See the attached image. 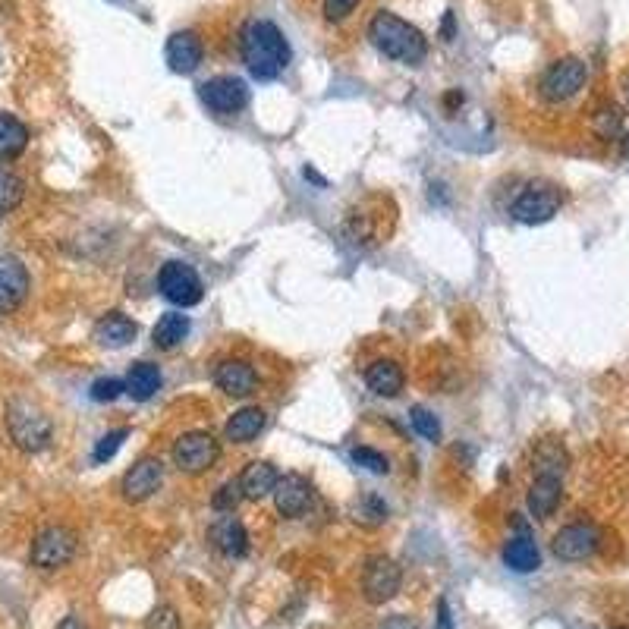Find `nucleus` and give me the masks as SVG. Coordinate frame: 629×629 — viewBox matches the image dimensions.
<instances>
[{"label":"nucleus","instance_id":"f257e3e1","mask_svg":"<svg viewBox=\"0 0 629 629\" xmlns=\"http://www.w3.org/2000/svg\"><path fill=\"white\" fill-rule=\"evenodd\" d=\"M240 51L255 79H277L293 57L287 35L271 19H249L240 32Z\"/></svg>","mask_w":629,"mask_h":629},{"label":"nucleus","instance_id":"f03ea898","mask_svg":"<svg viewBox=\"0 0 629 629\" xmlns=\"http://www.w3.org/2000/svg\"><path fill=\"white\" fill-rule=\"evenodd\" d=\"M368 38H372V45L384 57L406 63V67H419V63L428 57V38L422 35V29H416L390 10H378L372 16V23H368Z\"/></svg>","mask_w":629,"mask_h":629},{"label":"nucleus","instance_id":"7ed1b4c3","mask_svg":"<svg viewBox=\"0 0 629 629\" xmlns=\"http://www.w3.org/2000/svg\"><path fill=\"white\" fill-rule=\"evenodd\" d=\"M7 431L19 450L26 453H41L51 447L54 438V425L45 416V409L26 397H13L7 403Z\"/></svg>","mask_w":629,"mask_h":629},{"label":"nucleus","instance_id":"20e7f679","mask_svg":"<svg viewBox=\"0 0 629 629\" xmlns=\"http://www.w3.org/2000/svg\"><path fill=\"white\" fill-rule=\"evenodd\" d=\"M560 205H563V192L554 183L538 180V183H529L523 192L516 195V202L510 205V214H513V221L535 227V224L551 221L560 211Z\"/></svg>","mask_w":629,"mask_h":629},{"label":"nucleus","instance_id":"39448f33","mask_svg":"<svg viewBox=\"0 0 629 629\" xmlns=\"http://www.w3.org/2000/svg\"><path fill=\"white\" fill-rule=\"evenodd\" d=\"M76 548H79V538H76L73 529L48 526V529H41L35 535L29 560H32V567H38V570H60V567H67V563L76 557Z\"/></svg>","mask_w":629,"mask_h":629},{"label":"nucleus","instance_id":"423d86ee","mask_svg":"<svg viewBox=\"0 0 629 629\" xmlns=\"http://www.w3.org/2000/svg\"><path fill=\"white\" fill-rule=\"evenodd\" d=\"M158 287H161V296L167 302H173V306H180V309L199 306L202 296H205V284H202L199 271H195L192 265H186V262H167L158 271Z\"/></svg>","mask_w":629,"mask_h":629},{"label":"nucleus","instance_id":"0eeeda50","mask_svg":"<svg viewBox=\"0 0 629 629\" xmlns=\"http://www.w3.org/2000/svg\"><path fill=\"white\" fill-rule=\"evenodd\" d=\"M221 460V444L211 431H186L173 444V466L189 475H202Z\"/></svg>","mask_w":629,"mask_h":629},{"label":"nucleus","instance_id":"6e6552de","mask_svg":"<svg viewBox=\"0 0 629 629\" xmlns=\"http://www.w3.org/2000/svg\"><path fill=\"white\" fill-rule=\"evenodd\" d=\"M585 79H589V67H585L579 57H560L545 70L538 89L545 101L560 104V101H570L573 95H579Z\"/></svg>","mask_w":629,"mask_h":629},{"label":"nucleus","instance_id":"1a4fd4ad","mask_svg":"<svg viewBox=\"0 0 629 629\" xmlns=\"http://www.w3.org/2000/svg\"><path fill=\"white\" fill-rule=\"evenodd\" d=\"M199 98L211 114L233 117L249 104V85L240 76H214L199 85Z\"/></svg>","mask_w":629,"mask_h":629},{"label":"nucleus","instance_id":"9d476101","mask_svg":"<svg viewBox=\"0 0 629 629\" xmlns=\"http://www.w3.org/2000/svg\"><path fill=\"white\" fill-rule=\"evenodd\" d=\"M403 585V573L390 557H372L362 570V595L368 604L394 601Z\"/></svg>","mask_w":629,"mask_h":629},{"label":"nucleus","instance_id":"9b49d317","mask_svg":"<svg viewBox=\"0 0 629 629\" xmlns=\"http://www.w3.org/2000/svg\"><path fill=\"white\" fill-rule=\"evenodd\" d=\"M598 545H601L598 526H592V523H570V526H563L554 535L551 551L563 563H579V560H589L598 551Z\"/></svg>","mask_w":629,"mask_h":629},{"label":"nucleus","instance_id":"f8f14e48","mask_svg":"<svg viewBox=\"0 0 629 629\" xmlns=\"http://www.w3.org/2000/svg\"><path fill=\"white\" fill-rule=\"evenodd\" d=\"M161 482H164V463L158 457H142V460H136L133 466L126 469L123 482H120V491H123L126 501L142 504L161 488Z\"/></svg>","mask_w":629,"mask_h":629},{"label":"nucleus","instance_id":"ddd939ff","mask_svg":"<svg viewBox=\"0 0 629 629\" xmlns=\"http://www.w3.org/2000/svg\"><path fill=\"white\" fill-rule=\"evenodd\" d=\"M32 277L26 265L13 255H0V315H10L26 302Z\"/></svg>","mask_w":629,"mask_h":629},{"label":"nucleus","instance_id":"4468645a","mask_svg":"<svg viewBox=\"0 0 629 629\" xmlns=\"http://www.w3.org/2000/svg\"><path fill=\"white\" fill-rule=\"evenodd\" d=\"M164 57H167V67H170L173 73H180V76L195 73V70L202 67V57H205V45H202L199 32H192V29L173 32V35L167 38Z\"/></svg>","mask_w":629,"mask_h":629},{"label":"nucleus","instance_id":"2eb2a0df","mask_svg":"<svg viewBox=\"0 0 629 629\" xmlns=\"http://www.w3.org/2000/svg\"><path fill=\"white\" fill-rule=\"evenodd\" d=\"M312 504V485L306 475H299V472H290V475H280V482L274 488V507L280 516H287V519H296L309 510Z\"/></svg>","mask_w":629,"mask_h":629},{"label":"nucleus","instance_id":"dca6fc26","mask_svg":"<svg viewBox=\"0 0 629 629\" xmlns=\"http://www.w3.org/2000/svg\"><path fill=\"white\" fill-rule=\"evenodd\" d=\"M208 538H211V545L230 560H240L249 551V532L233 513H224V516L214 519L211 529H208Z\"/></svg>","mask_w":629,"mask_h":629},{"label":"nucleus","instance_id":"f3484780","mask_svg":"<svg viewBox=\"0 0 629 629\" xmlns=\"http://www.w3.org/2000/svg\"><path fill=\"white\" fill-rule=\"evenodd\" d=\"M214 384H218L227 397H249L258 387V375L246 359H224L214 368Z\"/></svg>","mask_w":629,"mask_h":629},{"label":"nucleus","instance_id":"a211bd4d","mask_svg":"<svg viewBox=\"0 0 629 629\" xmlns=\"http://www.w3.org/2000/svg\"><path fill=\"white\" fill-rule=\"evenodd\" d=\"M365 384H368V390H372L375 397L394 400V397H400V390L406 384V375H403L400 362H394V359H375L372 365L365 368Z\"/></svg>","mask_w":629,"mask_h":629},{"label":"nucleus","instance_id":"6ab92c4d","mask_svg":"<svg viewBox=\"0 0 629 629\" xmlns=\"http://www.w3.org/2000/svg\"><path fill=\"white\" fill-rule=\"evenodd\" d=\"M139 334V324L123 315V312H107L98 324H95V340L107 350H120V346H129Z\"/></svg>","mask_w":629,"mask_h":629},{"label":"nucleus","instance_id":"aec40b11","mask_svg":"<svg viewBox=\"0 0 629 629\" xmlns=\"http://www.w3.org/2000/svg\"><path fill=\"white\" fill-rule=\"evenodd\" d=\"M570 469V453L557 438H545L538 441L535 453H532V472L535 475H548V479H563Z\"/></svg>","mask_w":629,"mask_h":629},{"label":"nucleus","instance_id":"412c9836","mask_svg":"<svg viewBox=\"0 0 629 629\" xmlns=\"http://www.w3.org/2000/svg\"><path fill=\"white\" fill-rule=\"evenodd\" d=\"M563 501V479H548V475H535L529 488V513L535 519H551L554 510Z\"/></svg>","mask_w":629,"mask_h":629},{"label":"nucleus","instance_id":"4be33fe9","mask_svg":"<svg viewBox=\"0 0 629 629\" xmlns=\"http://www.w3.org/2000/svg\"><path fill=\"white\" fill-rule=\"evenodd\" d=\"M265 422H268L265 409L246 406V409L233 412V416L227 419V425H224V438H227L230 444H249V441H255V438L265 431Z\"/></svg>","mask_w":629,"mask_h":629},{"label":"nucleus","instance_id":"5701e85b","mask_svg":"<svg viewBox=\"0 0 629 629\" xmlns=\"http://www.w3.org/2000/svg\"><path fill=\"white\" fill-rule=\"evenodd\" d=\"M277 482H280V475L268 460H252L240 475V488H243L246 501H262V497L274 494Z\"/></svg>","mask_w":629,"mask_h":629},{"label":"nucleus","instance_id":"b1692460","mask_svg":"<svg viewBox=\"0 0 629 629\" xmlns=\"http://www.w3.org/2000/svg\"><path fill=\"white\" fill-rule=\"evenodd\" d=\"M161 390V368L158 365H151V362H136V365H129V372H126V394L145 403L151 400Z\"/></svg>","mask_w":629,"mask_h":629},{"label":"nucleus","instance_id":"393cba45","mask_svg":"<svg viewBox=\"0 0 629 629\" xmlns=\"http://www.w3.org/2000/svg\"><path fill=\"white\" fill-rule=\"evenodd\" d=\"M504 563L513 570V573H532L541 567V554H538V545L526 535L519 532L516 538H510L504 545Z\"/></svg>","mask_w":629,"mask_h":629},{"label":"nucleus","instance_id":"a878e982","mask_svg":"<svg viewBox=\"0 0 629 629\" xmlns=\"http://www.w3.org/2000/svg\"><path fill=\"white\" fill-rule=\"evenodd\" d=\"M29 145V129L23 120H16L13 114L0 111V161H13L26 151Z\"/></svg>","mask_w":629,"mask_h":629},{"label":"nucleus","instance_id":"bb28decb","mask_svg":"<svg viewBox=\"0 0 629 629\" xmlns=\"http://www.w3.org/2000/svg\"><path fill=\"white\" fill-rule=\"evenodd\" d=\"M186 337H189V318L180 312H164L155 328H151V343L158 350H177Z\"/></svg>","mask_w":629,"mask_h":629},{"label":"nucleus","instance_id":"cd10ccee","mask_svg":"<svg viewBox=\"0 0 629 629\" xmlns=\"http://www.w3.org/2000/svg\"><path fill=\"white\" fill-rule=\"evenodd\" d=\"M26 199V183L19 173H13L10 167H0V214L19 208V202Z\"/></svg>","mask_w":629,"mask_h":629},{"label":"nucleus","instance_id":"c85d7f7f","mask_svg":"<svg viewBox=\"0 0 629 629\" xmlns=\"http://www.w3.org/2000/svg\"><path fill=\"white\" fill-rule=\"evenodd\" d=\"M409 422H412V428H416L425 441H431V444H438V441H441V422L435 419V412H431V409H425V406H412V409H409Z\"/></svg>","mask_w":629,"mask_h":629},{"label":"nucleus","instance_id":"c756f323","mask_svg":"<svg viewBox=\"0 0 629 629\" xmlns=\"http://www.w3.org/2000/svg\"><path fill=\"white\" fill-rule=\"evenodd\" d=\"M240 501H243L240 479H230V482H224L218 491H214V497H211V507L218 510V513H233L236 507H240Z\"/></svg>","mask_w":629,"mask_h":629},{"label":"nucleus","instance_id":"7c9ffc66","mask_svg":"<svg viewBox=\"0 0 629 629\" xmlns=\"http://www.w3.org/2000/svg\"><path fill=\"white\" fill-rule=\"evenodd\" d=\"M350 457H353L356 466H362V469H368V472H375V475H387V472H390V460L384 457L381 450H375V447H353V450H350Z\"/></svg>","mask_w":629,"mask_h":629},{"label":"nucleus","instance_id":"2f4dec72","mask_svg":"<svg viewBox=\"0 0 629 629\" xmlns=\"http://www.w3.org/2000/svg\"><path fill=\"white\" fill-rule=\"evenodd\" d=\"M129 438V428H114V431H107V435L95 444L92 450V460L95 463H107V460H114L117 457V450L123 447V441Z\"/></svg>","mask_w":629,"mask_h":629},{"label":"nucleus","instance_id":"473e14b6","mask_svg":"<svg viewBox=\"0 0 629 629\" xmlns=\"http://www.w3.org/2000/svg\"><path fill=\"white\" fill-rule=\"evenodd\" d=\"M89 394H92L95 403H114L117 397L126 394V381H120V378H98V381L92 384Z\"/></svg>","mask_w":629,"mask_h":629},{"label":"nucleus","instance_id":"72a5a7b5","mask_svg":"<svg viewBox=\"0 0 629 629\" xmlns=\"http://www.w3.org/2000/svg\"><path fill=\"white\" fill-rule=\"evenodd\" d=\"M145 629H180V614L173 604H158L155 611L148 614Z\"/></svg>","mask_w":629,"mask_h":629},{"label":"nucleus","instance_id":"f704fd0d","mask_svg":"<svg viewBox=\"0 0 629 629\" xmlns=\"http://www.w3.org/2000/svg\"><path fill=\"white\" fill-rule=\"evenodd\" d=\"M356 7H359V0H324V4H321L324 19H328V23H343V19L350 16Z\"/></svg>","mask_w":629,"mask_h":629},{"label":"nucleus","instance_id":"c9c22d12","mask_svg":"<svg viewBox=\"0 0 629 629\" xmlns=\"http://www.w3.org/2000/svg\"><path fill=\"white\" fill-rule=\"evenodd\" d=\"M595 129L604 136V139H614V136H620V129H623V114H617V111H601L598 117H595Z\"/></svg>","mask_w":629,"mask_h":629},{"label":"nucleus","instance_id":"e433bc0d","mask_svg":"<svg viewBox=\"0 0 629 629\" xmlns=\"http://www.w3.org/2000/svg\"><path fill=\"white\" fill-rule=\"evenodd\" d=\"M438 629H453V617H450V604L441 598L438 601Z\"/></svg>","mask_w":629,"mask_h":629},{"label":"nucleus","instance_id":"4c0bfd02","mask_svg":"<svg viewBox=\"0 0 629 629\" xmlns=\"http://www.w3.org/2000/svg\"><path fill=\"white\" fill-rule=\"evenodd\" d=\"M57 629H85V623H82L76 614H70V617H63V620L57 623Z\"/></svg>","mask_w":629,"mask_h":629},{"label":"nucleus","instance_id":"58836bf2","mask_svg":"<svg viewBox=\"0 0 629 629\" xmlns=\"http://www.w3.org/2000/svg\"><path fill=\"white\" fill-rule=\"evenodd\" d=\"M444 35H447V41H450V35H453V16L447 13V19H444Z\"/></svg>","mask_w":629,"mask_h":629},{"label":"nucleus","instance_id":"ea45409f","mask_svg":"<svg viewBox=\"0 0 629 629\" xmlns=\"http://www.w3.org/2000/svg\"><path fill=\"white\" fill-rule=\"evenodd\" d=\"M620 151H623V158H629V133L623 136V142H620Z\"/></svg>","mask_w":629,"mask_h":629},{"label":"nucleus","instance_id":"a19ab883","mask_svg":"<svg viewBox=\"0 0 629 629\" xmlns=\"http://www.w3.org/2000/svg\"><path fill=\"white\" fill-rule=\"evenodd\" d=\"M107 4H120V7H133V0H107Z\"/></svg>","mask_w":629,"mask_h":629},{"label":"nucleus","instance_id":"79ce46f5","mask_svg":"<svg viewBox=\"0 0 629 629\" xmlns=\"http://www.w3.org/2000/svg\"><path fill=\"white\" fill-rule=\"evenodd\" d=\"M623 98H626V107H629V79H626V85H623Z\"/></svg>","mask_w":629,"mask_h":629},{"label":"nucleus","instance_id":"37998d69","mask_svg":"<svg viewBox=\"0 0 629 629\" xmlns=\"http://www.w3.org/2000/svg\"><path fill=\"white\" fill-rule=\"evenodd\" d=\"M617 629H626V626H617Z\"/></svg>","mask_w":629,"mask_h":629}]
</instances>
